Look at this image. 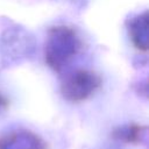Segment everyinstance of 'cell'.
<instances>
[{"label":"cell","instance_id":"4","mask_svg":"<svg viewBox=\"0 0 149 149\" xmlns=\"http://www.w3.org/2000/svg\"><path fill=\"white\" fill-rule=\"evenodd\" d=\"M112 137L121 143L127 144H142L147 143L148 128L146 126L129 123L118 127L113 130Z\"/></svg>","mask_w":149,"mask_h":149},{"label":"cell","instance_id":"2","mask_svg":"<svg viewBox=\"0 0 149 149\" xmlns=\"http://www.w3.org/2000/svg\"><path fill=\"white\" fill-rule=\"evenodd\" d=\"M100 78L94 72L87 70H77L66 76L63 80L61 91L63 97L72 102L87 99L100 86Z\"/></svg>","mask_w":149,"mask_h":149},{"label":"cell","instance_id":"1","mask_svg":"<svg viewBox=\"0 0 149 149\" xmlns=\"http://www.w3.org/2000/svg\"><path fill=\"white\" fill-rule=\"evenodd\" d=\"M78 49V38L76 34L66 27L55 28L45 47V58L50 66L59 69L63 64L76 54Z\"/></svg>","mask_w":149,"mask_h":149},{"label":"cell","instance_id":"6","mask_svg":"<svg viewBox=\"0 0 149 149\" xmlns=\"http://www.w3.org/2000/svg\"><path fill=\"white\" fill-rule=\"evenodd\" d=\"M6 106H7V100L0 94V109H1V108H5Z\"/></svg>","mask_w":149,"mask_h":149},{"label":"cell","instance_id":"3","mask_svg":"<svg viewBox=\"0 0 149 149\" xmlns=\"http://www.w3.org/2000/svg\"><path fill=\"white\" fill-rule=\"evenodd\" d=\"M0 149H48V143L27 129H16L0 136Z\"/></svg>","mask_w":149,"mask_h":149},{"label":"cell","instance_id":"5","mask_svg":"<svg viewBox=\"0 0 149 149\" xmlns=\"http://www.w3.org/2000/svg\"><path fill=\"white\" fill-rule=\"evenodd\" d=\"M148 22H147V14L143 16H139L135 21H133L130 26V34L132 40L135 43L136 48L147 50V41H148Z\"/></svg>","mask_w":149,"mask_h":149}]
</instances>
